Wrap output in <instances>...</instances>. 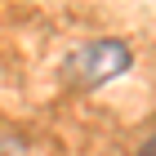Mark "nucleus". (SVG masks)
Returning a JSON list of instances; mask_svg holds the SVG:
<instances>
[{
	"instance_id": "nucleus-1",
	"label": "nucleus",
	"mask_w": 156,
	"mask_h": 156,
	"mask_svg": "<svg viewBox=\"0 0 156 156\" xmlns=\"http://www.w3.org/2000/svg\"><path fill=\"white\" fill-rule=\"evenodd\" d=\"M125 67H129V49L120 40H89L85 49L72 54V76L80 85H103L112 76H120Z\"/></svg>"
},
{
	"instance_id": "nucleus-2",
	"label": "nucleus",
	"mask_w": 156,
	"mask_h": 156,
	"mask_svg": "<svg viewBox=\"0 0 156 156\" xmlns=\"http://www.w3.org/2000/svg\"><path fill=\"white\" fill-rule=\"evenodd\" d=\"M138 156H156V138H152V143H147V147H143Z\"/></svg>"
}]
</instances>
